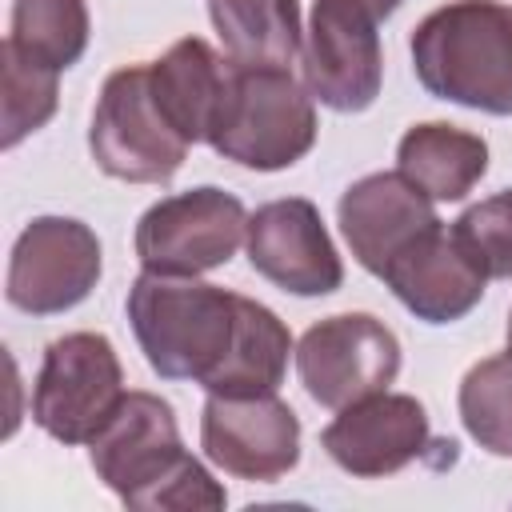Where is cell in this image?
<instances>
[{
  "mask_svg": "<svg viewBox=\"0 0 512 512\" xmlns=\"http://www.w3.org/2000/svg\"><path fill=\"white\" fill-rule=\"evenodd\" d=\"M88 460L104 488L140 512L224 508L228 492L184 448L168 400L156 392H124L108 424L92 436Z\"/></svg>",
  "mask_w": 512,
  "mask_h": 512,
  "instance_id": "6da1fadb",
  "label": "cell"
},
{
  "mask_svg": "<svg viewBox=\"0 0 512 512\" xmlns=\"http://www.w3.org/2000/svg\"><path fill=\"white\" fill-rule=\"evenodd\" d=\"M412 72L436 100L512 116V8L452 0L412 28Z\"/></svg>",
  "mask_w": 512,
  "mask_h": 512,
  "instance_id": "7a4b0ae2",
  "label": "cell"
},
{
  "mask_svg": "<svg viewBox=\"0 0 512 512\" xmlns=\"http://www.w3.org/2000/svg\"><path fill=\"white\" fill-rule=\"evenodd\" d=\"M128 324L160 380L204 384L232 352L240 296L196 276L140 272L128 288Z\"/></svg>",
  "mask_w": 512,
  "mask_h": 512,
  "instance_id": "3957f363",
  "label": "cell"
},
{
  "mask_svg": "<svg viewBox=\"0 0 512 512\" xmlns=\"http://www.w3.org/2000/svg\"><path fill=\"white\" fill-rule=\"evenodd\" d=\"M316 132V100L288 68L232 64L228 100L208 144L240 168L280 172L312 152Z\"/></svg>",
  "mask_w": 512,
  "mask_h": 512,
  "instance_id": "277c9868",
  "label": "cell"
},
{
  "mask_svg": "<svg viewBox=\"0 0 512 512\" xmlns=\"http://www.w3.org/2000/svg\"><path fill=\"white\" fill-rule=\"evenodd\" d=\"M88 152L100 172L128 184H164L180 172L188 140L168 124L144 64L116 68L96 100Z\"/></svg>",
  "mask_w": 512,
  "mask_h": 512,
  "instance_id": "5b68a950",
  "label": "cell"
},
{
  "mask_svg": "<svg viewBox=\"0 0 512 512\" xmlns=\"http://www.w3.org/2000/svg\"><path fill=\"white\" fill-rule=\"evenodd\" d=\"M124 400V368L104 332H68L44 348L32 420L60 444H92Z\"/></svg>",
  "mask_w": 512,
  "mask_h": 512,
  "instance_id": "8992f818",
  "label": "cell"
},
{
  "mask_svg": "<svg viewBox=\"0 0 512 512\" xmlns=\"http://www.w3.org/2000/svg\"><path fill=\"white\" fill-rule=\"evenodd\" d=\"M248 236V212L240 196L200 184L176 196L156 200L136 220V260L144 272L164 276H200L236 256Z\"/></svg>",
  "mask_w": 512,
  "mask_h": 512,
  "instance_id": "52a82bcc",
  "label": "cell"
},
{
  "mask_svg": "<svg viewBox=\"0 0 512 512\" xmlns=\"http://www.w3.org/2000/svg\"><path fill=\"white\" fill-rule=\"evenodd\" d=\"M304 392L340 412L372 392H388L400 376V340L372 312H340L312 324L296 344Z\"/></svg>",
  "mask_w": 512,
  "mask_h": 512,
  "instance_id": "ba28073f",
  "label": "cell"
},
{
  "mask_svg": "<svg viewBox=\"0 0 512 512\" xmlns=\"http://www.w3.org/2000/svg\"><path fill=\"white\" fill-rule=\"evenodd\" d=\"M380 16L364 0H316L304 32V88L332 112H364L384 84Z\"/></svg>",
  "mask_w": 512,
  "mask_h": 512,
  "instance_id": "9c48e42d",
  "label": "cell"
},
{
  "mask_svg": "<svg viewBox=\"0 0 512 512\" xmlns=\"http://www.w3.org/2000/svg\"><path fill=\"white\" fill-rule=\"evenodd\" d=\"M100 272V240L84 220L36 216L12 244L4 296L28 316H60L92 296Z\"/></svg>",
  "mask_w": 512,
  "mask_h": 512,
  "instance_id": "30bf717a",
  "label": "cell"
},
{
  "mask_svg": "<svg viewBox=\"0 0 512 512\" xmlns=\"http://www.w3.org/2000/svg\"><path fill=\"white\" fill-rule=\"evenodd\" d=\"M200 448L220 472L272 484L300 464V416L276 392H208L200 412Z\"/></svg>",
  "mask_w": 512,
  "mask_h": 512,
  "instance_id": "8fae6325",
  "label": "cell"
},
{
  "mask_svg": "<svg viewBox=\"0 0 512 512\" xmlns=\"http://www.w3.org/2000/svg\"><path fill=\"white\" fill-rule=\"evenodd\" d=\"M248 264L292 296H328L344 284V260L320 220V208L304 196L260 204L248 216Z\"/></svg>",
  "mask_w": 512,
  "mask_h": 512,
  "instance_id": "7c38bea8",
  "label": "cell"
},
{
  "mask_svg": "<svg viewBox=\"0 0 512 512\" xmlns=\"http://www.w3.org/2000/svg\"><path fill=\"white\" fill-rule=\"evenodd\" d=\"M324 452L336 468L360 480L396 476L412 460L428 456L432 432L428 412L408 392H372L336 412V420L320 432Z\"/></svg>",
  "mask_w": 512,
  "mask_h": 512,
  "instance_id": "4fadbf2b",
  "label": "cell"
},
{
  "mask_svg": "<svg viewBox=\"0 0 512 512\" xmlns=\"http://www.w3.org/2000/svg\"><path fill=\"white\" fill-rule=\"evenodd\" d=\"M380 280L392 288V296L424 324H456L464 320L488 284V272L468 252V244L456 236L452 224L424 228L412 244H404Z\"/></svg>",
  "mask_w": 512,
  "mask_h": 512,
  "instance_id": "5bb4252c",
  "label": "cell"
},
{
  "mask_svg": "<svg viewBox=\"0 0 512 512\" xmlns=\"http://www.w3.org/2000/svg\"><path fill=\"white\" fill-rule=\"evenodd\" d=\"M336 216L356 264L372 276H380L388 260L424 228L440 224L436 200L424 196L400 172H368L356 184H348L336 204Z\"/></svg>",
  "mask_w": 512,
  "mask_h": 512,
  "instance_id": "9a60e30c",
  "label": "cell"
},
{
  "mask_svg": "<svg viewBox=\"0 0 512 512\" xmlns=\"http://www.w3.org/2000/svg\"><path fill=\"white\" fill-rule=\"evenodd\" d=\"M148 80L168 124L188 144H208L228 100L232 60H224L200 36H184L156 64H148Z\"/></svg>",
  "mask_w": 512,
  "mask_h": 512,
  "instance_id": "2e32d148",
  "label": "cell"
},
{
  "mask_svg": "<svg viewBox=\"0 0 512 512\" xmlns=\"http://www.w3.org/2000/svg\"><path fill=\"white\" fill-rule=\"evenodd\" d=\"M396 172L436 204H456L488 172V144L484 136L444 120L412 124L396 144Z\"/></svg>",
  "mask_w": 512,
  "mask_h": 512,
  "instance_id": "e0dca14e",
  "label": "cell"
},
{
  "mask_svg": "<svg viewBox=\"0 0 512 512\" xmlns=\"http://www.w3.org/2000/svg\"><path fill=\"white\" fill-rule=\"evenodd\" d=\"M208 16L240 68H288L304 48L300 0H208Z\"/></svg>",
  "mask_w": 512,
  "mask_h": 512,
  "instance_id": "ac0fdd59",
  "label": "cell"
},
{
  "mask_svg": "<svg viewBox=\"0 0 512 512\" xmlns=\"http://www.w3.org/2000/svg\"><path fill=\"white\" fill-rule=\"evenodd\" d=\"M288 356H296V344H292L288 324L268 304L240 296V324H236L232 352L224 356V364L200 388L204 392H220V396L276 392L284 384Z\"/></svg>",
  "mask_w": 512,
  "mask_h": 512,
  "instance_id": "d6986e66",
  "label": "cell"
},
{
  "mask_svg": "<svg viewBox=\"0 0 512 512\" xmlns=\"http://www.w3.org/2000/svg\"><path fill=\"white\" fill-rule=\"evenodd\" d=\"M92 20L84 0H12L8 44L52 72H68L88 52Z\"/></svg>",
  "mask_w": 512,
  "mask_h": 512,
  "instance_id": "ffe728a7",
  "label": "cell"
},
{
  "mask_svg": "<svg viewBox=\"0 0 512 512\" xmlns=\"http://www.w3.org/2000/svg\"><path fill=\"white\" fill-rule=\"evenodd\" d=\"M456 408L484 452L512 460V352L476 360L460 380Z\"/></svg>",
  "mask_w": 512,
  "mask_h": 512,
  "instance_id": "44dd1931",
  "label": "cell"
},
{
  "mask_svg": "<svg viewBox=\"0 0 512 512\" xmlns=\"http://www.w3.org/2000/svg\"><path fill=\"white\" fill-rule=\"evenodd\" d=\"M0 72H4V96H0V148H16L24 136H32L36 128H44L56 116L60 104V88L52 68H40L32 60H24L8 40L0 48Z\"/></svg>",
  "mask_w": 512,
  "mask_h": 512,
  "instance_id": "7402d4cb",
  "label": "cell"
},
{
  "mask_svg": "<svg viewBox=\"0 0 512 512\" xmlns=\"http://www.w3.org/2000/svg\"><path fill=\"white\" fill-rule=\"evenodd\" d=\"M452 228L480 260L488 280H512V188L464 208Z\"/></svg>",
  "mask_w": 512,
  "mask_h": 512,
  "instance_id": "603a6c76",
  "label": "cell"
},
{
  "mask_svg": "<svg viewBox=\"0 0 512 512\" xmlns=\"http://www.w3.org/2000/svg\"><path fill=\"white\" fill-rule=\"evenodd\" d=\"M364 4H368V8H372V12L380 16V20H388V16H392V12L400 8V0H364Z\"/></svg>",
  "mask_w": 512,
  "mask_h": 512,
  "instance_id": "cb8c5ba5",
  "label": "cell"
},
{
  "mask_svg": "<svg viewBox=\"0 0 512 512\" xmlns=\"http://www.w3.org/2000/svg\"><path fill=\"white\" fill-rule=\"evenodd\" d=\"M508 352H512V312H508Z\"/></svg>",
  "mask_w": 512,
  "mask_h": 512,
  "instance_id": "d4e9b609",
  "label": "cell"
}]
</instances>
